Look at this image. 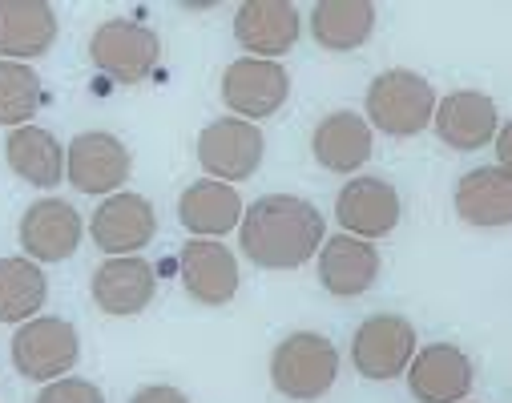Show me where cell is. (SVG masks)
I'll use <instances>...</instances> for the list:
<instances>
[{"label":"cell","mask_w":512,"mask_h":403,"mask_svg":"<svg viewBox=\"0 0 512 403\" xmlns=\"http://www.w3.org/2000/svg\"><path fill=\"white\" fill-rule=\"evenodd\" d=\"M327 238L323 214L307 198L291 194H267L250 210H242V254L263 266V271H295V266L311 262Z\"/></svg>","instance_id":"obj_1"},{"label":"cell","mask_w":512,"mask_h":403,"mask_svg":"<svg viewBox=\"0 0 512 403\" xmlns=\"http://www.w3.org/2000/svg\"><path fill=\"white\" fill-rule=\"evenodd\" d=\"M339 375V351L319 331H295L287 335L271 355V383L279 395L311 403L331 391Z\"/></svg>","instance_id":"obj_2"},{"label":"cell","mask_w":512,"mask_h":403,"mask_svg":"<svg viewBox=\"0 0 512 403\" xmlns=\"http://www.w3.org/2000/svg\"><path fill=\"white\" fill-rule=\"evenodd\" d=\"M432 113H436V93L412 69H388L367 89V117L388 138H412L432 121Z\"/></svg>","instance_id":"obj_3"},{"label":"cell","mask_w":512,"mask_h":403,"mask_svg":"<svg viewBox=\"0 0 512 403\" xmlns=\"http://www.w3.org/2000/svg\"><path fill=\"white\" fill-rule=\"evenodd\" d=\"M158 57H162L158 33L138 21H105L93 29V41H89V61L121 85L146 81L154 73Z\"/></svg>","instance_id":"obj_4"},{"label":"cell","mask_w":512,"mask_h":403,"mask_svg":"<svg viewBox=\"0 0 512 403\" xmlns=\"http://www.w3.org/2000/svg\"><path fill=\"white\" fill-rule=\"evenodd\" d=\"M263 133L254 121L222 117L198 133V162L214 182H246L263 166Z\"/></svg>","instance_id":"obj_5"},{"label":"cell","mask_w":512,"mask_h":403,"mask_svg":"<svg viewBox=\"0 0 512 403\" xmlns=\"http://www.w3.org/2000/svg\"><path fill=\"white\" fill-rule=\"evenodd\" d=\"M81 355V343H77V331L73 323L65 319H29L17 335H13V363L25 379H61L65 371H73Z\"/></svg>","instance_id":"obj_6"},{"label":"cell","mask_w":512,"mask_h":403,"mask_svg":"<svg viewBox=\"0 0 512 403\" xmlns=\"http://www.w3.org/2000/svg\"><path fill=\"white\" fill-rule=\"evenodd\" d=\"M291 93V77L279 61H259V57H242L226 65L222 73V101L226 109L242 113V121H259L283 109Z\"/></svg>","instance_id":"obj_7"},{"label":"cell","mask_w":512,"mask_h":403,"mask_svg":"<svg viewBox=\"0 0 512 403\" xmlns=\"http://www.w3.org/2000/svg\"><path fill=\"white\" fill-rule=\"evenodd\" d=\"M416 355V327L404 315H375L351 339L355 371L367 379H396Z\"/></svg>","instance_id":"obj_8"},{"label":"cell","mask_w":512,"mask_h":403,"mask_svg":"<svg viewBox=\"0 0 512 403\" xmlns=\"http://www.w3.org/2000/svg\"><path fill=\"white\" fill-rule=\"evenodd\" d=\"M335 218L351 238H383L400 222V194L383 178H351L335 198Z\"/></svg>","instance_id":"obj_9"},{"label":"cell","mask_w":512,"mask_h":403,"mask_svg":"<svg viewBox=\"0 0 512 403\" xmlns=\"http://www.w3.org/2000/svg\"><path fill=\"white\" fill-rule=\"evenodd\" d=\"M65 174L81 194H109L130 178V150L113 133H77L65 154Z\"/></svg>","instance_id":"obj_10"},{"label":"cell","mask_w":512,"mask_h":403,"mask_svg":"<svg viewBox=\"0 0 512 403\" xmlns=\"http://www.w3.org/2000/svg\"><path fill=\"white\" fill-rule=\"evenodd\" d=\"M299 9L287 0H246L234 13V37L259 61H275L299 41Z\"/></svg>","instance_id":"obj_11"},{"label":"cell","mask_w":512,"mask_h":403,"mask_svg":"<svg viewBox=\"0 0 512 403\" xmlns=\"http://www.w3.org/2000/svg\"><path fill=\"white\" fill-rule=\"evenodd\" d=\"M93 242L113 254V258H125L142 250L154 230H158V218H154V206L142 198V194H109L97 210H93Z\"/></svg>","instance_id":"obj_12"},{"label":"cell","mask_w":512,"mask_h":403,"mask_svg":"<svg viewBox=\"0 0 512 403\" xmlns=\"http://www.w3.org/2000/svg\"><path fill=\"white\" fill-rule=\"evenodd\" d=\"M472 379V359L452 343H432L408 363V387L420 403H460L472 391Z\"/></svg>","instance_id":"obj_13"},{"label":"cell","mask_w":512,"mask_h":403,"mask_svg":"<svg viewBox=\"0 0 512 403\" xmlns=\"http://www.w3.org/2000/svg\"><path fill=\"white\" fill-rule=\"evenodd\" d=\"M178 266H182L186 295L198 299L202 307H222V303L234 299V291H238V262H234V254L222 242H210V238L186 242Z\"/></svg>","instance_id":"obj_14"},{"label":"cell","mask_w":512,"mask_h":403,"mask_svg":"<svg viewBox=\"0 0 512 403\" xmlns=\"http://www.w3.org/2000/svg\"><path fill=\"white\" fill-rule=\"evenodd\" d=\"M154 266L146 258H105L97 271H93V303L105 315H138L150 307L154 299Z\"/></svg>","instance_id":"obj_15"},{"label":"cell","mask_w":512,"mask_h":403,"mask_svg":"<svg viewBox=\"0 0 512 403\" xmlns=\"http://www.w3.org/2000/svg\"><path fill=\"white\" fill-rule=\"evenodd\" d=\"M436 133L440 142L452 146V150H480L492 142V133L500 129V113H496V101L488 93H476V89H460V93H448L436 113Z\"/></svg>","instance_id":"obj_16"},{"label":"cell","mask_w":512,"mask_h":403,"mask_svg":"<svg viewBox=\"0 0 512 403\" xmlns=\"http://www.w3.org/2000/svg\"><path fill=\"white\" fill-rule=\"evenodd\" d=\"M21 246L37 262H61L81 246V214L61 198H41L21 218Z\"/></svg>","instance_id":"obj_17"},{"label":"cell","mask_w":512,"mask_h":403,"mask_svg":"<svg viewBox=\"0 0 512 403\" xmlns=\"http://www.w3.org/2000/svg\"><path fill=\"white\" fill-rule=\"evenodd\" d=\"M379 275V250L363 238H351V234H335V238H323L319 246V283L323 291L339 295V299H355L363 291H371Z\"/></svg>","instance_id":"obj_18"},{"label":"cell","mask_w":512,"mask_h":403,"mask_svg":"<svg viewBox=\"0 0 512 403\" xmlns=\"http://www.w3.org/2000/svg\"><path fill=\"white\" fill-rule=\"evenodd\" d=\"M57 41V13L45 0H0V57L29 61Z\"/></svg>","instance_id":"obj_19"},{"label":"cell","mask_w":512,"mask_h":403,"mask_svg":"<svg viewBox=\"0 0 512 403\" xmlns=\"http://www.w3.org/2000/svg\"><path fill=\"white\" fill-rule=\"evenodd\" d=\"M456 214L468 226L496 230L512 222V178L504 166H480L468 170L456 186Z\"/></svg>","instance_id":"obj_20"},{"label":"cell","mask_w":512,"mask_h":403,"mask_svg":"<svg viewBox=\"0 0 512 403\" xmlns=\"http://www.w3.org/2000/svg\"><path fill=\"white\" fill-rule=\"evenodd\" d=\"M315 162L331 174H355L371 158V125L359 113H331L315 125Z\"/></svg>","instance_id":"obj_21"},{"label":"cell","mask_w":512,"mask_h":403,"mask_svg":"<svg viewBox=\"0 0 512 403\" xmlns=\"http://www.w3.org/2000/svg\"><path fill=\"white\" fill-rule=\"evenodd\" d=\"M242 210L246 206H242L238 190L226 186V182H214V178H202V182L186 186V194L178 198V218L198 238L230 234L242 222Z\"/></svg>","instance_id":"obj_22"},{"label":"cell","mask_w":512,"mask_h":403,"mask_svg":"<svg viewBox=\"0 0 512 403\" xmlns=\"http://www.w3.org/2000/svg\"><path fill=\"white\" fill-rule=\"evenodd\" d=\"M5 158H9V170L17 178H25L29 186H57L61 174H65V154H61V142L53 138L49 129L41 125H21L9 133L5 142Z\"/></svg>","instance_id":"obj_23"},{"label":"cell","mask_w":512,"mask_h":403,"mask_svg":"<svg viewBox=\"0 0 512 403\" xmlns=\"http://www.w3.org/2000/svg\"><path fill=\"white\" fill-rule=\"evenodd\" d=\"M375 29V5L367 0H319L311 13V33L331 53L359 49Z\"/></svg>","instance_id":"obj_24"},{"label":"cell","mask_w":512,"mask_h":403,"mask_svg":"<svg viewBox=\"0 0 512 403\" xmlns=\"http://www.w3.org/2000/svg\"><path fill=\"white\" fill-rule=\"evenodd\" d=\"M49 295V279L33 258H0V323H29Z\"/></svg>","instance_id":"obj_25"},{"label":"cell","mask_w":512,"mask_h":403,"mask_svg":"<svg viewBox=\"0 0 512 403\" xmlns=\"http://www.w3.org/2000/svg\"><path fill=\"white\" fill-rule=\"evenodd\" d=\"M41 109V77L21 61H0V125L21 129Z\"/></svg>","instance_id":"obj_26"},{"label":"cell","mask_w":512,"mask_h":403,"mask_svg":"<svg viewBox=\"0 0 512 403\" xmlns=\"http://www.w3.org/2000/svg\"><path fill=\"white\" fill-rule=\"evenodd\" d=\"M37 403H105V395H101V387L97 383H89V379H53L41 395H37Z\"/></svg>","instance_id":"obj_27"},{"label":"cell","mask_w":512,"mask_h":403,"mask_svg":"<svg viewBox=\"0 0 512 403\" xmlns=\"http://www.w3.org/2000/svg\"><path fill=\"white\" fill-rule=\"evenodd\" d=\"M130 403H190L178 387H166V383H154V387H142Z\"/></svg>","instance_id":"obj_28"}]
</instances>
